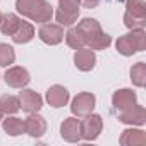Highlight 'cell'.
<instances>
[{
    "mask_svg": "<svg viewBox=\"0 0 146 146\" xmlns=\"http://www.w3.org/2000/svg\"><path fill=\"white\" fill-rule=\"evenodd\" d=\"M102 131V119L100 115H86V119L81 122V132L86 139H95Z\"/></svg>",
    "mask_w": 146,
    "mask_h": 146,
    "instance_id": "8",
    "label": "cell"
},
{
    "mask_svg": "<svg viewBox=\"0 0 146 146\" xmlns=\"http://www.w3.org/2000/svg\"><path fill=\"white\" fill-rule=\"evenodd\" d=\"M124 21H125V26L131 28V29H143V26H144V19L143 17H136L131 12H125Z\"/></svg>",
    "mask_w": 146,
    "mask_h": 146,
    "instance_id": "24",
    "label": "cell"
},
{
    "mask_svg": "<svg viewBox=\"0 0 146 146\" xmlns=\"http://www.w3.org/2000/svg\"><path fill=\"white\" fill-rule=\"evenodd\" d=\"M4 129H5L9 134L17 136V134H21V132L24 131V122H23L21 119L12 117V119H7V120L4 122Z\"/></svg>",
    "mask_w": 146,
    "mask_h": 146,
    "instance_id": "21",
    "label": "cell"
},
{
    "mask_svg": "<svg viewBox=\"0 0 146 146\" xmlns=\"http://www.w3.org/2000/svg\"><path fill=\"white\" fill-rule=\"evenodd\" d=\"M100 2H102V0H83L84 7H88V9H93V7H96Z\"/></svg>",
    "mask_w": 146,
    "mask_h": 146,
    "instance_id": "25",
    "label": "cell"
},
{
    "mask_svg": "<svg viewBox=\"0 0 146 146\" xmlns=\"http://www.w3.org/2000/svg\"><path fill=\"white\" fill-rule=\"evenodd\" d=\"M122 122H136V124H143L144 122V110L141 107H131L127 110H124L119 117Z\"/></svg>",
    "mask_w": 146,
    "mask_h": 146,
    "instance_id": "16",
    "label": "cell"
},
{
    "mask_svg": "<svg viewBox=\"0 0 146 146\" xmlns=\"http://www.w3.org/2000/svg\"><path fill=\"white\" fill-rule=\"evenodd\" d=\"M127 12H131L136 17H143L146 16V5L144 0H127Z\"/></svg>",
    "mask_w": 146,
    "mask_h": 146,
    "instance_id": "20",
    "label": "cell"
},
{
    "mask_svg": "<svg viewBox=\"0 0 146 146\" xmlns=\"http://www.w3.org/2000/svg\"><path fill=\"white\" fill-rule=\"evenodd\" d=\"M2 113H4V112H2V108H0V119H2Z\"/></svg>",
    "mask_w": 146,
    "mask_h": 146,
    "instance_id": "26",
    "label": "cell"
},
{
    "mask_svg": "<svg viewBox=\"0 0 146 146\" xmlns=\"http://www.w3.org/2000/svg\"><path fill=\"white\" fill-rule=\"evenodd\" d=\"M144 33L143 29H137V31H132L129 35H124L122 38H119L117 41V50L122 53V55H132L136 52H141L144 50Z\"/></svg>",
    "mask_w": 146,
    "mask_h": 146,
    "instance_id": "3",
    "label": "cell"
},
{
    "mask_svg": "<svg viewBox=\"0 0 146 146\" xmlns=\"http://www.w3.org/2000/svg\"><path fill=\"white\" fill-rule=\"evenodd\" d=\"M46 100H48V103H50L52 107L58 108V107H64V105L67 103L69 93H67V90L62 88V86H52V88L48 90V93H46Z\"/></svg>",
    "mask_w": 146,
    "mask_h": 146,
    "instance_id": "12",
    "label": "cell"
},
{
    "mask_svg": "<svg viewBox=\"0 0 146 146\" xmlns=\"http://www.w3.org/2000/svg\"><path fill=\"white\" fill-rule=\"evenodd\" d=\"M0 19H2V14H0Z\"/></svg>",
    "mask_w": 146,
    "mask_h": 146,
    "instance_id": "27",
    "label": "cell"
},
{
    "mask_svg": "<svg viewBox=\"0 0 146 146\" xmlns=\"http://www.w3.org/2000/svg\"><path fill=\"white\" fill-rule=\"evenodd\" d=\"M93 107H95V96L91 93H81L72 102V112L78 117H86L88 113H91Z\"/></svg>",
    "mask_w": 146,
    "mask_h": 146,
    "instance_id": "5",
    "label": "cell"
},
{
    "mask_svg": "<svg viewBox=\"0 0 146 146\" xmlns=\"http://www.w3.org/2000/svg\"><path fill=\"white\" fill-rule=\"evenodd\" d=\"M14 58H16L14 48L5 43H0V65H9L14 62Z\"/></svg>",
    "mask_w": 146,
    "mask_h": 146,
    "instance_id": "23",
    "label": "cell"
},
{
    "mask_svg": "<svg viewBox=\"0 0 146 146\" xmlns=\"http://www.w3.org/2000/svg\"><path fill=\"white\" fill-rule=\"evenodd\" d=\"M35 36V29H33V26L29 24V23H21V26L17 28V31L12 35V40L16 41V43H28L31 38Z\"/></svg>",
    "mask_w": 146,
    "mask_h": 146,
    "instance_id": "17",
    "label": "cell"
},
{
    "mask_svg": "<svg viewBox=\"0 0 146 146\" xmlns=\"http://www.w3.org/2000/svg\"><path fill=\"white\" fill-rule=\"evenodd\" d=\"M5 83L12 88H23L29 83V74L23 67H12L5 72Z\"/></svg>",
    "mask_w": 146,
    "mask_h": 146,
    "instance_id": "7",
    "label": "cell"
},
{
    "mask_svg": "<svg viewBox=\"0 0 146 146\" xmlns=\"http://www.w3.org/2000/svg\"><path fill=\"white\" fill-rule=\"evenodd\" d=\"M79 4L81 0H60V5L57 11V21L64 26L74 24L79 14Z\"/></svg>",
    "mask_w": 146,
    "mask_h": 146,
    "instance_id": "4",
    "label": "cell"
},
{
    "mask_svg": "<svg viewBox=\"0 0 146 146\" xmlns=\"http://www.w3.org/2000/svg\"><path fill=\"white\" fill-rule=\"evenodd\" d=\"M16 7L23 16L36 23H46L52 19V14H53L50 4H46L45 0H17Z\"/></svg>",
    "mask_w": 146,
    "mask_h": 146,
    "instance_id": "2",
    "label": "cell"
},
{
    "mask_svg": "<svg viewBox=\"0 0 146 146\" xmlns=\"http://www.w3.org/2000/svg\"><path fill=\"white\" fill-rule=\"evenodd\" d=\"M78 29L83 33L84 41L91 46V50H102L110 45V36L105 35L100 28V24L95 19H83L78 26Z\"/></svg>",
    "mask_w": 146,
    "mask_h": 146,
    "instance_id": "1",
    "label": "cell"
},
{
    "mask_svg": "<svg viewBox=\"0 0 146 146\" xmlns=\"http://www.w3.org/2000/svg\"><path fill=\"white\" fill-rule=\"evenodd\" d=\"M81 136V122L78 119H67L62 124V137L67 141H78Z\"/></svg>",
    "mask_w": 146,
    "mask_h": 146,
    "instance_id": "13",
    "label": "cell"
},
{
    "mask_svg": "<svg viewBox=\"0 0 146 146\" xmlns=\"http://www.w3.org/2000/svg\"><path fill=\"white\" fill-rule=\"evenodd\" d=\"M19 107H23V110L26 112H36L41 108V96L36 91L24 90L19 95Z\"/></svg>",
    "mask_w": 146,
    "mask_h": 146,
    "instance_id": "9",
    "label": "cell"
},
{
    "mask_svg": "<svg viewBox=\"0 0 146 146\" xmlns=\"http://www.w3.org/2000/svg\"><path fill=\"white\" fill-rule=\"evenodd\" d=\"M40 38L48 45H57L64 38V29L58 24H43L40 28Z\"/></svg>",
    "mask_w": 146,
    "mask_h": 146,
    "instance_id": "6",
    "label": "cell"
},
{
    "mask_svg": "<svg viewBox=\"0 0 146 146\" xmlns=\"http://www.w3.org/2000/svg\"><path fill=\"white\" fill-rule=\"evenodd\" d=\"M144 78H146V65L143 62H139L137 65L132 67L131 70V79L134 81L136 86H143L144 84Z\"/></svg>",
    "mask_w": 146,
    "mask_h": 146,
    "instance_id": "22",
    "label": "cell"
},
{
    "mask_svg": "<svg viewBox=\"0 0 146 146\" xmlns=\"http://www.w3.org/2000/svg\"><path fill=\"white\" fill-rule=\"evenodd\" d=\"M45 127H46V124L40 115H29L24 120V131L29 132L31 136H41L45 132Z\"/></svg>",
    "mask_w": 146,
    "mask_h": 146,
    "instance_id": "14",
    "label": "cell"
},
{
    "mask_svg": "<svg viewBox=\"0 0 146 146\" xmlns=\"http://www.w3.org/2000/svg\"><path fill=\"white\" fill-rule=\"evenodd\" d=\"M65 40H67V45L69 46H72V48H83L84 45H86V41H84V36H83V33L78 29V28H70L69 31H67V35H65Z\"/></svg>",
    "mask_w": 146,
    "mask_h": 146,
    "instance_id": "18",
    "label": "cell"
},
{
    "mask_svg": "<svg viewBox=\"0 0 146 146\" xmlns=\"http://www.w3.org/2000/svg\"><path fill=\"white\" fill-rule=\"evenodd\" d=\"M95 53L90 48H78L76 55H74V62L78 65V69L81 70H91L95 67Z\"/></svg>",
    "mask_w": 146,
    "mask_h": 146,
    "instance_id": "10",
    "label": "cell"
},
{
    "mask_svg": "<svg viewBox=\"0 0 146 146\" xmlns=\"http://www.w3.org/2000/svg\"><path fill=\"white\" fill-rule=\"evenodd\" d=\"M113 105H115V108L124 112L136 105V95L131 90H120L113 95Z\"/></svg>",
    "mask_w": 146,
    "mask_h": 146,
    "instance_id": "11",
    "label": "cell"
},
{
    "mask_svg": "<svg viewBox=\"0 0 146 146\" xmlns=\"http://www.w3.org/2000/svg\"><path fill=\"white\" fill-rule=\"evenodd\" d=\"M21 23H23V21H21L17 16H14V14H5V16H2V19H0V29H2L4 35L12 36V35L17 31V28L21 26Z\"/></svg>",
    "mask_w": 146,
    "mask_h": 146,
    "instance_id": "15",
    "label": "cell"
},
{
    "mask_svg": "<svg viewBox=\"0 0 146 146\" xmlns=\"http://www.w3.org/2000/svg\"><path fill=\"white\" fill-rule=\"evenodd\" d=\"M0 108L4 113H16L21 107H19V98L12 96V95H4L0 98Z\"/></svg>",
    "mask_w": 146,
    "mask_h": 146,
    "instance_id": "19",
    "label": "cell"
}]
</instances>
